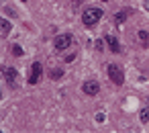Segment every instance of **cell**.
Masks as SVG:
<instances>
[{
  "label": "cell",
  "instance_id": "11",
  "mask_svg": "<svg viewBox=\"0 0 149 133\" xmlns=\"http://www.w3.org/2000/svg\"><path fill=\"white\" fill-rule=\"evenodd\" d=\"M137 37L141 39L143 45H147V41H149V33H147V31H137Z\"/></svg>",
  "mask_w": 149,
  "mask_h": 133
},
{
  "label": "cell",
  "instance_id": "17",
  "mask_svg": "<svg viewBox=\"0 0 149 133\" xmlns=\"http://www.w3.org/2000/svg\"><path fill=\"white\" fill-rule=\"evenodd\" d=\"M0 98H2V90H0Z\"/></svg>",
  "mask_w": 149,
  "mask_h": 133
},
{
  "label": "cell",
  "instance_id": "10",
  "mask_svg": "<svg viewBox=\"0 0 149 133\" xmlns=\"http://www.w3.org/2000/svg\"><path fill=\"white\" fill-rule=\"evenodd\" d=\"M139 117H141V123H149V106H143Z\"/></svg>",
  "mask_w": 149,
  "mask_h": 133
},
{
  "label": "cell",
  "instance_id": "9",
  "mask_svg": "<svg viewBox=\"0 0 149 133\" xmlns=\"http://www.w3.org/2000/svg\"><path fill=\"white\" fill-rule=\"evenodd\" d=\"M61 76H63V70H61V68H53V70L49 72V78H51V80H59Z\"/></svg>",
  "mask_w": 149,
  "mask_h": 133
},
{
  "label": "cell",
  "instance_id": "18",
  "mask_svg": "<svg viewBox=\"0 0 149 133\" xmlns=\"http://www.w3.org/2000/svg\"><path fill=\"white\" fill-rule=\"evenodd\" d=\"M102 2H106V0H102Z\"/></svg>",
  "mask_w": 149,
  "mask_h": 133
},
{
  "label": "cell",
  "instance_id": "7",
  "mask_svg": "<svg viewBox=\"0 0 149 133\" xmlns=\"http://www.w3.org/2000/svg\"><path fill=\"white\" fill-rule=\"evenodd\" d=\"M2 74L6 76V80H8L10 84H15V80H17V70H15V68H10V66H4V68H2Z\"/></svg>",
  "mask_w": 149,
  "mask_h": 133
},
{
  "label": "cell",
  "instance_id": "15",
  "mask_svg": "<svg viewBox=\"0 0 149 133\" xmlns=\"http://www.w3.org/2000/svg\"><path fill=\"white\" fill-rule=\"evenodd\" d=\"M74 60H76V53H72V55H68V57H65V62H74Z\"/></svg>",
  "mask_w": 149,
  "mask_h": 133
},
{
  "label": "cell",
  "instance_id": "4",
  "mask_svg": "<svg viewBox=\"0 0 149 133\" xmlns=\"http://www.w3.org/2000/svg\"><path fill=\"white\" fill-rule=\"evenodd\" d=\"M41 74H43V66H41V62H33V66H31V74H29V82H31V84H37V82L41 80Z\"/></svg>",
  "mask_w": 149,
  "mask_h": 133
},
{
  "label": "cell",
  "instance_id": "6",
  "mask_svg": "<svg viewBox=\"0 0 149 133\" xmlns=\"http://www.w3.org/2000/svg\"><path fill=\"white\" fill-rule=\"evenodd\" d=\"M104 41L108 43V47H110V51H112V53H120V43L116 41V37H114V35H106V37H104Z\"/></svg>",
  "mask_w": 149,
  "mask_h": 133
},
{
  "label": "cell",
  "instance_id": "3",
  "mask_svg": "<svg viewBox=\"0 0 149 133\" xmlns=\"http://www.w3.org/2000/svg\"><path fill=\"white\" fill-rule=\"evenodd\" d=\"M72 41H74V37H72L70 33H61V35H57V37L53 39V47H55L57 51H63V49H68V47L72 45Z\"/></svg>",
  "mask_w": 149,
  "mask_h": 133
},
{
  "label": "cell",
  "instance_id": "5",
  "mask_svg": "<svg viewBox=\"0 0 149 133\" xmlns=\"http://www.w3.org/2000/svg\"><path fill=\"white\" fill-rule=\"evenodd\" d=\"M82 90H84L86 96H96V94L100 92V84H98L96 80H88V82H84Z\"/></svg>",
  "mask_w": 149,
  "mask_h": 133
},
{
  "label": "cell",
  "instance_id": "16",
  "mask_svg": "<svg viewBox=\"0 0 149 133\" xmlns=\"http://www.w3.org/2000/svg\"><path fill=\"white\" fill-rule=\"evenodd\" d=\"M143 6H145V10L149 13V0H143Z\"/></svg>",
  "mask_w": 149,
  "mask_h": 133
},
{
  "label": "cell",
  "instance_id": "13",
  "mask_svg": "<svg viewBox=\"0 0 149 133\" xmlns=\"http://www.w3.org/2000/svg\"><path fill=\"white\" fill-rule=\"evenodd\" d=\"M114 19H116V23H123V21L127 19V13H116V17H114Z\"/></svg>",
  "mask_w": 149,
  "mask_h": 133
},
{
  "label": "cell",
  "instance_id": "8",
  "mask_svg": "<svg viewBox=\"0 0 149 133\" xmlns=\"http://www.w3.org/2000/svg\"><path fill=\"white\" fill-rule=\"evenodd\" d=\"M10 31H13L10 21H6V19H2V17H0V33H2V35H8Z\"/></svg>",
  "mask_w": 149,
  "mask_h": 133
},
{
  "label": "cell",
  "instance_id": "14",
  "mask_svg": "<svg viewBox=\"0 0 149 133\" xmlns=\"http://www.w3.org/2000/svg\"><path fill=\"white\" fill-rule=\"evenodd\" d=\"M102 45H104V41H102V39H98V41H96V49H104Z\"/></svg>",
  "mask_w": 149,
  "mask_h": 133
},
{
  "label": "cell",
  "instance_id": "2",
  "mask_svg": "<svg viewBox=\"0 0 149 133\" xmlns=\"http://www.w3.org/2000/svg\"><path fill=\"white\" fill-rule=\"evenodd\" d=\"M108 78L112 80V84L120 86V84L125 82V72L120 70V66H116V64H110V66H108Z\"/></svg>",
  "mask_w": 149,
  "mask_h": 133
},
{
  "label": "cell",
  "instance_id": "12",
  "mask_svg": "<svg viewBox=\"0 0 149 133\" xmlns=\"http://www.w3.org/2000/svg\"><path fill=\"white\" fill-rule=\"evenodd\" d=\"M13 55H17V57H21V55H23V49H21L19 45H13Z\"/></svg>",
  "mask_w": 149,
  "mask_h": 133
},
{
  "label": "cell",
  "instance_id": "1",
  "mask_svg": "<svg viewBox=\"0 0 149 133\" xmlns=\"http://www.w3.org/2000/svg\"><path fill=\"white\" fill-rule=\"evenodd\" d=\"M102 15H104V13H102L100 8H96V6H88V8L84 10V15H82V23H84L86 27H94V25L100 23Z\"/></svg>",
  "mask_w": 149,
  "mask_h": 133
}]
</instances>
